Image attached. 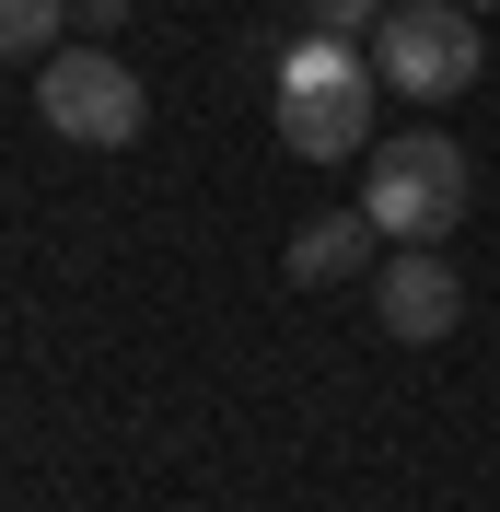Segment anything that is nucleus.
I'll list each match as a JSON object with an SVG mask.
<instances>
[{"label": "nucleus", "instance_id": "obj_1", "mask_svg": "<svg viewBox=\"0 0 500 512\" xmlns=\"http://www.w3.org/2000/svg\"><path fill=\"white\" fill-rule=\"evenodd\" d=\"M373 94H384V70L361 35H303L280 59V140L303 163H349V152H373Z\"/></svg>", "mask_w": 500, "mask_h": 512}, {"label": "nucleus", "instance_id": "obj_2", "mask_svg": "<svg viewBox=\"0 0 500 512\" xmlns=\"http://www.w3.org/2000/svg\"><path fill=\"white\" fill-rule=\"evenodd\" d=\"M35 117L59 140H82V152H128L152 128V105H140V70L117 47H47L35 59Z\"/></svg>", "mask_w": 500, "mask_h": 512}, {"label": "nucleus", "instance_id": "obj_3", "mask_svg": "<svg viewBox=\"0 0 500 512\" xmlns=\"http://www.w3.org/2000/svg\"><path fill=\"white\" fill-rule=\"evenodd\" d=\"M361 210H373V233H396V245H442V233L466 222V152H454L442 128L384 140V152H373V187H361Z\"/></svg>", "mask_w": 500, "mask_h": 512}, {"label": "nucleus", "instance_id": "obj_4", "mask_svg": "<svg viewBox=\"0 0 500 512\" xmlns=\"http://www.w3.org/2000/svg\"><path fill=\"white\" fill-rule=\"evenodd\" d=\"M361 47H373L384 94H407V105H454V94L477 82V24H466V0H396Z\"/></svg>", "mask_w": 500, "mask_h": 512}, {"label": "nucleus", "instance_id": "obj_5", "mask_svg": "<svg viewBox=\"0 0 500 512\" xmlns=\"http://www.w3.org/2000/svg\"><path fill=\"white\" fill-rule=\"evenodd\" d=\"M373 315H384V338H454V315H466V280L442 268V245H407L396 268L373 280Z\"/></svg>", "mask_w": 500, "mask_h": 512}, {"label": "nucleus", "instance_id": "obj_6", "mask_svg": "<svg viewBox=\"0 0 500 512\" xmlns=\"http://www.w3.org/2000/svg\"><path fill=\"white\" fill-rule=\"evenodd\" d=\"M280 268H291L303 291H326V280H361V268H373V210H314V222L280 245Z\"/></svg>", "mask_w": 500, "mask_h": 512}, {"label": "nucleus", "instance_id": "obj_7", "mask_svg": "<svg viewBox=\"0 0 500 512\" xmlns=\"http://www.w3.org/2000/svg\"><path fill=\"white\" fill-rule=\"evenodd\" d=\"M70 24V0H0V59H47Z\"/></svg>", "mask_w": 500, "mask_h": 512}, {"label": "nucleus", "instance_id": "obj_8", "mask_svg": "<svg viewBox=\"0 0 500 512\" xmlns=\"http://www.w3.org/2000/svg\"><path fill=\"white\" fill-rule=\"evenodd\" d=\"M384 12H396V0H303V24H314V35H373Z\"/></svg>", "mask_w": 500, "mask_h": 512}, {"label": "nucleus", "instance_id": "obj_9", "mask_svg": "<svg viewBox=\"0 0 500 512\" xmlns=\"http://www.w3.org/2000/svg\"><path fill=\"white\" fill-rule=\"evenodd\" d=\"M70 24H128V0H70Z\"/></svg>", "mask_w": 500, "mask_h": 512}, {"label": "nucleus", "instance_id": "obj_10", "mask_svg": "<svg viewBox=\"0 0 500 512\" xmlns=\"http://www.w3.org/2000/svg\"><path fill=\"white\" fill-rule=\"evenodd\" d=\"M466 12H489V0H466Z\"/></svg>", "mask_w": 500, "mask_h": 512}]
</instances>
